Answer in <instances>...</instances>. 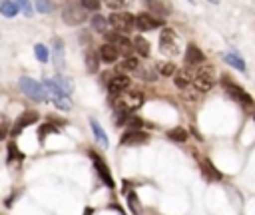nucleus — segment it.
<instances>
[{
	"label": "nucleus",
	"instance_id": "f257e3e1",
	"mask_svg": "<svg viewBox=\"0 0 255 215\" xmlns=\"http://www.w3.org/2000/svg\"><path fill=\"white\" fill-rule=\"evenodd\" d=\"M18 86H20V92H22L28 100H32V102H44V100H48V94H46L42 82H36V80L30 78V76H22V78L18 80Z\"/></svg>",
	"mask_w": 255,
	"mask_h": 215
},
{
	"label": "nucleus",
	"instance_id": "f03ea898",
	"mask_svg": "<svg viewBox=\"0 0 255 215\" xmlns=\"http://www.w3.org/2000/svg\"><path fill=\"white\" fill-rule=\"evenodd\" d=\"M108 24H112V28L120 34H128L135 28V16H131L129 12H114L108 18Z\"/></svg>",
	"mask_w": 255,
	"mask_h": 215
},
{
	"label": "nucleus",
	"instance_id": "7ed1b4c3",
	"mask_svg": "<svg viewBox=\"0 0 255 215\" xmlns=\"http://www.w3.org/2000/svg\"><path fill=\"white\" fill-rule=\"evenodd\" d=\"M88 18V10L76 2H68L62 10V20L68 24V26H78L82 24L84 20Z\"/></svg>",
	"mask_w": 255,
	"mask_h": 215
},
{
	"label": "nucleus",
	"instance_id": "20e7f679",
	"mask_svg": "<svg viewBox=\"0 0 255 215\" xmlns=\"http://www.w3.org/2000/svg\"><path fill=\"white\" fill-rule=\"evenodd\" d=\"M215 84V72L211 66H203V68H197L195 74H193V86L199 90V92H209Z\"/></svg>",
	"mask_w": 255,
	"mask_h": 215
},
{
	"label": "nucleus",
	"instance_id": "39448f33",
	"mask_svg": "<svg viewBox=\"0 0 255 215\" xmlns=\"http://www.w3.org/2000/svg\"><path fill=\"white\" fill-rule=\"evenodd\" d=\"M104 36H106L108 44H112V46L118 50L120 56H124V58H129V56H131L133 44H131L124 34H120V32H106Z\"/></svg>",
	"mask_w": 255,
	"mask_h": 215
},
{
	"label": "nucleus",
	"instance_id": "423d86ee",
	"mask_svg": "<svg viewBox=\"0 0 255 215\" xmlns=\"http://www.w3.org/2000/svg\"><path fill=\"white\" fill-rule=\"evenodd\" d=\"M90 157H92V163H94V169H96L98 177L104 181L106 187L114 189V187H116V181H114V177H112V171H110L108 163L102 159V155H98V153H94V151H90Z\"/></svg>",
	"mask_w": 255,
	"mask_h": 215
},
{
	"label": "nucleus",
	"instance_id": "0eeeda50",
	"mask_svg": "<svg viewBox=\"0 0 255 215\" xmlns=\"http://www.w3.org/2000/svg\"><path fill=\"white\" fill-rule=\"evenodd\" d=\"M175 38H177V36H175L173 30H169V28L161 30V34H159V50H161V54L175 56V54L179 52V48H177V40H175Z\"/></svg>",
	"mask_w": 255,
	"mask_h": 215
},
{
	"label": "nucleus",
	"instance_id": "6e6552de",
	"mask_svg": "<svg viewBox=\"0 0 255 215\" xmlns=\"http://www.w3.org/2000/svg\"><path fill=\"white\" fill-rule=\"evenodd\" d=\"M223 82H225V92H227L237 104H241V106H245V108L253 106V98H251L241 86H237V84H233V82H229V80H223Z\"/></svg>",
	"mask_w": 255,
	"mask_h": 215
},
{
	"label": "nucleus",
	"instance_id": "1a4fd4ad",
	"mask_svg": "<svg viewBox=\"0 0 255 215\" xmlns=\"http://www.w3.org/2000/svg\"><path fill=\"white\" fill-rule=\"evenodd\" d=\"M38 119H40L38 111H32V109L24 111L20 117H16V123L12 125V129H10V135H12V137L20 135V131H22V129H26V127H28V125H32V123H36Z\"/></svg>",
	"mask_w": 255,
	"mask_h": 215
},
{
	"label": "nucleus",
	"instance_id": "9d476101",
	"mask_svg": "<svg viewBox=\"0 0 255 215\" xmlns=\"http://www.w3.org/2000/svg\"><path fill=\"white\" fill-rule=\"evenodd\" d=\"M149 139V133H145L143 129H128L126 133H122L120 143L122 145H141Z\"/></svg>",
	"mask_w": 255,
	"mask_h": 215
},
{
	"label": "nucleus",
	"instance_id": "9b49d317",
	"mask_svg": "<svg viewBox=\"0 0 255 215\" xmlns=\"http://www.w3.org/2000/svg\"><path fill=\"white\" fill-rule=\"evenodd\" d=\"M161 24H163V22H161L159 18H155V16H151V14H145V12H141V14L135 16V28L141 30V32L155 30V28H159Z\"/></svg>",
	"mask_w": 255,
	"mask_h": 215
},
{
	"label": "nucleus",
	"instance_id": "f8f14e48",
	"mask_svg": "<svg viewBox=\"0 0 255 215\" xmlns=\"http://www.w3.org/2000/svg\"><path fill=\"white\" fill-rule=\"evenodd\" d=\"M131 86V80L126 76V74H118L110 80L108 84V90H110V96H120L122 92H128Z\"/></svg>",
	"mask_w": 255,
	"mask_h": 215
},
{
	"label": "nucleus",
	"instance_id": "ddd939ff",
	"mask_svg": "<svg viewBox=\"0 0 255 215\" xmlns=\"http://www.w3.org/2000/svg\"><path fill=\"white\" fill-rule=\"evenodd\" d=\"M122 102H124V106H126L129 111L139 109V108L143 106V94H141V92H135V90H128V94L122 98Z\"/></svg>",
	"mask_w": 255,
	"mask_h": 215
},
{
	"label": "nucleus",
	"instance_id": "4468645a",
	"mask_svg": "<svg viewBox=\"0 0 255 215\" xmlns=\"http://www.w3.org/2000/svg\"><path fill=\"white\" fill-rule=\"evenodd\" d=\"M52 62H54V68L56 70H62L64 68V42L60 38H54L52 40Z\"/></svg>",
	"mask_w": 255,
	"mask_h": 215
},
{
	"label": "nucleus",
	"instance_id": "2eb2a0df",
	"mask_svg": "<svg viewBox=\"0 0 255 215\" xmlns=\"http://www.w3.org/2000/svg\"><path fill=\"white\" fill-rule=\"evenodd\" d=\"M193 70H189V68H183V70H175V74H173V82H175V86L177 88H187L191 82H193Z\"/></svg>",
	"mask_w": 255,
	"mask_h": 215
},
{
	"label": "nucleus",
	"instance_id": "dca6fc26",
	"mask_svg": "<svg viewBox=\"0 0 255 215\" xmlns=\"http://www.w3.org/2000/svg\"><path fill=\"white\" fill-rule=\"evenodd\" d=\"M203 60H205L203 52H201L195 44H189L187 50H185V62H187L189 66H195V64H201Z\"/></svg>",
	"mask_w": 255,
	"mask_h": 215
},
{
	"label": "nucleus",
	"instance_id": "f3484780",
	"mask_svg": "<svg viewBox=\"0 0 255 215\" xmlns=\"http://www.w3.org/2000/svg\"><path fill=\"white\" fill-rule=\"evenodd\" d=\"M90 127H92V133L96 137V141L102 145V147H108V135L104 131V127L100 125V121L96 117H90Z\"/></svg>",
	"mask_w": 255,
	"mask_h": 215
},
{
	"label": "nucleus",
	"instance_id": "a211bd4d",
	"mask_svg": "<svg viewBox=\"0 0 255 215\" xmlns=\"http://www.w3.org/2000/svg\"><path fill=\"white\" fill-rule=\"evenodd\" d=\"M98 54H100V60L106 62V64H114V62L118 60V56H120L118 50H116L112 44H108V42L98 50Z\"/></svg>",
	"mask_w": 255,
	"mask_h": 215
},
{
	"label": "nucleus",
	"instance_id": "6ab92c4d",
	"mask_svg": "<svg viewBox=\"0 0 255 215\" xmlns=\"http://www.w3.org/2000/svg\"><path fill=\"white\" fill-rule=\"evenodd\" d=\"M84 60H86L88 72H90V74H96V72H98V66H100V54L94 52V50H88L86 56H84Z\"/></svg>",
	"mask_w": 255,
	"mask_h": 215
},
{
	"label": "nucleus",
	"instance_id": "aec40b11",
	"mask_svg": "<svg viewBox=\"0 0 255 215\" xmlns=\"http://www.w3.org/2000/svg\"><path fill=\"white\" fill-rule=\"evenodd\" d=\"M124 193H126V201H128V207H129V211H131L133 215H139V211H141V205H139V201H137V195H135V191H133V189H124Z\"/></svg>",
	"mask_w": 255,
	"mask_h": 215
},
{
	"label": "nucleus",
	"instance_id": "412c9836",
	"mask_svg": "<svg viewBox=\"0 0 255 215\" xmlns=\"http://www.w3.org/2000/svg\"><path fill=\"white\" fill-rule=\"evenodd\" d=\"M90 26H92L94 32L106 34V30H108V18H104L102 14H94L92 20H90Z\"/></svg>",
	"mask_w": 255,
	"mask_h": 215
},
{
	"label": "nucleus",
	"instance_id": "4be33fe9",
	"mask_svg": "<svg viewBox=\"0 0 255 215\" xmlns=\"http://www.w3.org/2000/svg\"><path fill=\"white\" fill-rule=\"evenodd\" d=\"M18 12H20V8H18L16 2H12V0H2V2H0V14H2V16L12 18V16H16Z\"/></svg>",
	"mask_w": 255,
	"mask_h": 215
},
{
	"label": "nucleus",
	"instance_id": "5701e85b",
	"mask_svg": "<svg viewBox=\"0 0 255 215\" xmlns=\"http://www.w3.org/2000/svg\"><path fill=\"white\" fill-rule=\"evenodd\" d=\"M223 60H225L231 68H235V70H239V72H245V62H243L235 52H227V54H223Z\"/></svg>",
	"mask_w": 255,
	"mask_h": 215
},
{
	"label": "nucleus",
	"instance_id": "b1692460",
	"mask_svg": "<svg viewBox=\"0 0 255 215\" xmlns=\"http://www.w3.org/2000/svg\"><path fill=\"white\" fill-rule=\"evenodd\" d=\"M54 82L58 84V88H60V90H62L66 96H70V94H72V90H74V82H72V78L58 74V76L54 78Z\"/></svg>",
	"mask_w": 255,
	"mask_h": 215
},
{
	"label": "nucleus",
	"instance_id": "393cba45",
	"mask_svg": "<svg viewBox=\"0 0 255 215\" xmlns=\"http://www.w3.org/2000/svg\"><path fill=\"white\" fill-rule=\"evenodd\" d=\"M201 169H203V175H205L207 179H211V181L221 179V173L213 167V163H211L209 159H201Z\"/></svg>",
	"mask_w": 255,
	"mask_h": 215
},
{
	"label": "nucleus",
	"instance_id": "a878e982",
	"mask_svg": "<svg viewBox=\"0 0 255 215\" xmlns=\"http://www.w3.org/2000/svg\"><path fill=\"white\" fill-rule=\"evenodd\" d=\"M133 48H135V52L141 54L143 58L149 56V42H147L143 36H135V38H133Z\"/></svg>",
	"mask_w": 255,
	"mask_h": 215
},
{
	"label": "nucleus",
	"instance_id": "bb28decb",
	"mask_svg": "<svg viewBox=\"0 0 255 215\" xmlns=\"http://www.w3.org/2000/svg\"><path fill=\"white\" fill-rule=\"evenodd\" d=\"M135 76H137L139 80H145V82H153V80L157 78V72H155L153 68H139V66H137V70H135Z\"/></svg>",
	"mask_w": 255,
	"mask_h": 215
},
{
	"label": "nucleus",
	"instance_id": "cd10ccee",
	"mask_svg": "<svg viewBox=\"0 0 255 215\" xmlns=\"http://www.w3.org/2000/svg\"><path fill=\"white\" fill-rule=\"evenodd\" d=\"M149 6H151V10H153V12H159L161 16H165V14H169V12H171L169 2H165V0H149Z\"/></svg>",
	"mask_w": 255,
	"mask_h": 215
},
{
	"label": "nucleus",
	"instance_id": "c85d7f7f",
	"mask_svg": "<svg viewBox=\"0 0 255 215\" xmlns=\"http://www.w3.org/2000/svg\"><path fill=\"white\" fill-rule=\"evenodd\" d=\"M167 137L173 139V141H185L187 139V131L183 127H173L167 131Z\"/></svg>",
	"mask_w": 255,
	"mask_h": 215
},
{
	"label": "nucleus",
	"instance_id": "c756f323",
	"mask_svg": "<svg viewBox=\"0 0 255 215\" xmlns=\"http://www.w3.org/2000/svg\"><path fill=\"white\" fill-rule=\"evenodd\" d=\"M56 131H58V129H56L50 121H48V123H44V125H40V129H38V141H40V143H44L46 135H48V133H56Z\"/></svg>",
	"mask_w": 255,
	"mask_h": 215
},
{
	"label": "nucleus",
	"instance_id": "7c9ffc66",
	"mask_svg": "<svg viewBox=\"0 0 255 215\" xmlns=\"http://www.w3.org/2000/svg\"><path fill=\"white\" fill-rule=\"evenodd\" d=\"M34 4H36V10L42 12V14H48V12L54 10V2L52 0H34Z\"/></svg>",
	"mask_w": 255,
	"mask_h": 215
},
{
	"label": "nucleus",
	"instance_id": "2f4dec72",
	"mask_svg": "<svg viewBox=\"0 0 255 215\" xmlns=\"http://www.w3.org/2000/svg\"><path fill=\"white\" fill-rule=\"evenodd\" d=\"M34 52H36V58H38L40 62H48L50 52H48V48H46L44 44H36V46H34Z\"/></svg>",
	"mask_w": 255,
	"mask_h": 215
},
{
	"label": "nucleus",
	"instance_id": "473e14b6",
	"mask_svg": "<svg viewBox=\"0 0 255 215\" xmlns=\"http://www.w3.org/2000/svg\"><path fill=\"white\" fill-rule=\"evenodd\" d=\"M14 159H22V153L18 151V145H16L14 141H10V143H8V159H6V161L12 163Z\"/></svg>",
	"mask_w": 255,
	"mask_h": 215
},
{
	"label": "nucleus",
	"instance_id": "72a5a7b5",
	"mask_svg": "<svg viewBox=\"0 0 255 215\" xmlns=\"http://www.w3.org/2000/svg\"><path fill=\"white\" fill-rule=\"evenodd\" d=\"M112 10H120V8H126V6H131L133 0H104Z\"/></svg>",
	"mask_w": 255,
	"mask_h": 215
},
{
	"label": "nucleus",
	"instance_id": "f704fd0d",
	"mask_svg": "<svg viewBox=\"0 0 255 215\" xmlns=\"http://www.w3.org/2000/svg\"><path fill=\"white\" fill-rule=\"evenodd\" d=\"M175 64L173 62H163V64H159V74L161 76H173L175 74Z\"/></svg>",
	"mask_w": 255,
	"mask_h": 215
},
{
	"label": "nucleus",
	"instance_id": "c9c22d12",
	"mask_svg": "<svg viewBox=\"0 0 255 215\" xmlns=\"http://www.w3.org/2000/svg\"><path fill=\"white\" fill-rule=\"evenodd\" d=\"M52 102H54V106H56L58 109H64V111H68V109L72 108V102H70L68 96H64V98H56V100H52Z\"/></svg>",
	"mask_w": 255,
	"mask_h": 215
},
{
	"label": "nucleus",
	"instance_id": "e433bc0d",
	"mask_svg": "<svg viewBox=\"0 0 255 215\" xmlns=\"http://www.w3.org/2000/svg\"><path fill=\"white\" fill-rule=\"evenodd\" d=\"M6 133H10V121L4 113H0V139L6 137Z\"/></svg>",
	"mask_w": 255,
	"mask_h": 215
},
{
	"label": "nucleus",
	"instance_id": "4c0bfd02",
	"mask_svg": "<svg viewBox=\"0 0 255 215\" xmlns=\"http://www.w3.org/2000/svg\"><path fill=\"white\" fill-rule=\"evenodd\" d=\"M137 66H139V64H137V60H135L133 56H129V58H126V60L122 62V66H120V68H122V70H133V72H135V70H137Z\"/></svg>",
	"mask_w": 255,
	"mask_h": 215
},
{
	"label": "nucleus",
	"instance_id": "58836bf2",
	"mask_svg": "<svg viewBox=\"0 0 255 215\" xmlns=\"http://www.w3.org/2000/svg\"><path fill=\"white\" fill-rule=\"evenodd\" d=\"M16 4H18V8L26 14V16H32V4H30V0H14Z\"/></svg>",
	"mask_w": 255,
	"mask_h": 215
},
{
	"label": "nucleus",
	"instance_id": "ea45409f",
	"mask_svg": "<svg viewBox=\"0 0 255 215\" xmlns=\"http://www.w3.org/2000/svg\"><path fill=\"white\" fill-rule=\"evenodd\" d=\"M128 129H139L141 125H143V121L137 117V115H129V119H128Z\"/></svg>",
	"mask_w": 255,
	"mask_h": 215
},
{
	"label": "nucleus",
	"instance_id": "a19ab883",
	"mask_svg": "<svg viewBox=\"0 0 255 215\" xmlns=\"http://www.w3.org/2000/svg\"><path fill=\"white\" fill-rule=\"evenodd\" d=\"M80 4L86 10H98L100 8V0H80Z\"/></svg>",
	"mask_w": 255,
	"mask_h": 215
},
{
	"label": "nucleus",
	"instance_id": "79ce46f5",
	"mask_svg": "<svg viewBox=\"0 0 255 215\" xmlns=\"http://www.w3.org/2000/svg\"><path fill=\"white\" fill-rule=\"evenodd\" d=\"M94 213V209L92 207H86V211H84V215H92Z\"/></svg>",
	"mask_w": 255,
	"mask_h": 215
},
{
	"label": "nucleus",
	"instance_id": "37998d69",
	"mask_svg": "<svg viewBox=\"0 0 255 215\" xmlns=\"http://www.w3.org/2000/svg\"><path fill=\"white\" fill-rule=\"evenodd\" d=\"M209 2H213V4H217V2H219V0H209Z\"/></svg>",
	"mask_w": 255,
	"mask_h": 215
}]
</instances>
